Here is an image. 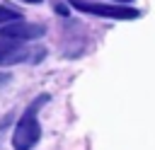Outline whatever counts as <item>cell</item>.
<instances>
[{"instance_id":"obj_1","label":"cell","mask_w":155,"mask_h":150,"mask_svg":"<svg viewBox=\"0 0 155 150\" xmlns=\"http://www.w3.org/2000/svg\"><path fill=\"white\" fill-rule=\"evenodd\" d=\"M46 102H48V94L36 97V99L27 106V111L22 114V119L17 121V128H15V135H12L15 150H31V148L39 143L41 128H39V121H36V111H39Z\"/></svg>"},{"instance_id":"obj_2","label":"cell","mask_w":155,"mask_h":150,"mask_svg":"<svg viewBox=\"0 0 155 150\" xmlns=\"http://www.w3.org/2000/svg\"><path fill=\"white\" fill-rule=\"evenodd\" d=\"M75 10H82L87 15H99L109 19H133L138 17V10L126 7V5H102V2H85V0H70Z\"/></svg>"},{"instance_id":"obj_3","label":"cell","mask_w":155,"mask_h":150,"mask_svg":"<svg viewBox=\"0 0 155 150\" xmlns=\"http://www.w3.org/2000/svg\"><path fill=\"white\" fill-rule=\"evenodd\" d=\"M39 36H44V27L22 22L19 17L10 19L0 27V39H7V41H29V39H39Z\"/></svg>"},{"instance_id":"obj_4","label":"cell","mask_w":155,"mask_h":150,"mask_svg":"<svg viewBox=\"0 0 155 150\" xmlns=\"http://www.w3.org/2000/svg\"><path fill=\"white\" fill-rule=\"evenodd\" d=\"M31 51L24 48L22 44H10L7 39L0 41V65H15L22 60H31Z\"/></svg>"},{"instance_id":"obj_5","label":"cell","mask_w":155,"mask_h":150,"mask_svg":"<svg viewBox=\"0 0 155 150\" xmlns=\"http://www.w3.org/2000/svg\"><path fill=\"white\" fill-rule=\"evenodd\" d=\"M17 17H19V12H15V10L0 5V24H5V22H10V19H17Z\"/></svg>"},{"instance_id":"obj_6","label":"cell","mask_w":155,"mask_h":150,"mask_svg":"<svg viewBox=\"0 0 155 150\" xmlns=\"http://www.w3.org/2000/svg\"><path fill=\"white\" fill-rule=\"evenodd\" d=\"M10 82V73H0V87Z\"/></svg>"},{"instance_id":"obj_7","label":"cell","mask_w":155,"mask_h":150,"mask_svg":"<svg viewBox=\"0 0 155 150\" xmlns=\"http://www.w3.org/2000/svg\"><path fill=\"white\" fill-rule=\"evenodd\" d=\"M24 2H31V5H36V2H41V0H24Z\"/></svg>"},{"instance_id":"obj_8","label":"cell","mask_w":155,"mask_h":150,"mask_svg":"<svg viewBox=\"0 0 155 150\" xmlns=\"http://www.w3.org/2000/svg\"><path fill=\"white\" fill-rule=\"evenodd\" d=\"M116 2H131V0H116Z\"/></svg>"}]
</instances>
